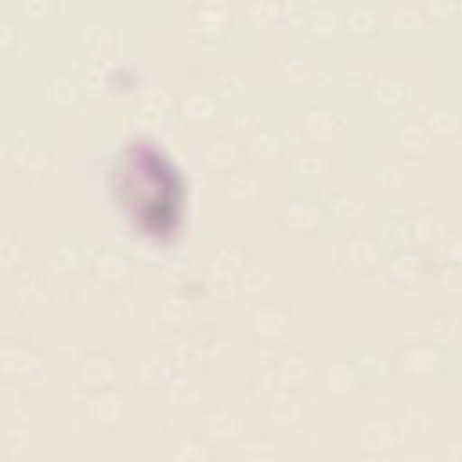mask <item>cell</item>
Masks as SVG:
<instances>
[{
	"label": "cell",
	"instance_id": "1",
	"mask_svg": "<svg viewBox=\"0 0 462 462\" xmlns=\"http://www.w3.org/2000/svg\"><path fill=\"white\" fill-rule=\"evenodd\" d=\"M0 372L5 379L32 388H45L52 383V372L43 359L20 343H4L0 346Z\"/></svg>",
	"mask_w": 462,
	"mask_h": 462
},
{
	"label": "cell",
	"instance_id": "2",
	"mask_svg": "<svg viewBox=\"0 0 462 462\" xmlns=\"http://www.w3.org/2000/svg\"><path fill=\"white\" fill-rule=\"evenodd\" d=\"M393 366L408 383H431L446 372V356L433 343H406L399 346Z\"/></svg>",
	"mask_w": 462,
	"mask_h": 462
},
{
	"label": "cell",
	"instance_id": "3",
	"mask_svg": "<svg viewBox=\"0 0 462 462\" xmlns=\"http://www.w3.org/2000/svg\"><path fill=\"white\" fill-rule=\"evenodd\" d=\"M383 258L381 242L366 233H352L341 244L337 260L339 265L350 274L372 273Z\"/></svg>",
	"mask_w": 462,
	"mask_h": 462
},
{
	"label": "cell",
	"instance_id": "4",
	"mask_svg": "<svg viewBox=\"0 0 462 462\" xmlns=\"http://www.w3.org/2000/svg\"><path fill=\"white\" fill-rule=\"evenodd\" d=\"M327 218V211L321 204L309 197H294L287 200L278 213L282 227L292 235H312Z\"/></svg>",
	"mask_w": 462,
	"mask_h": 462
},
{
	"label": "cell",
	"instance_id": "5",
	"mask_svg": "<svg viewBox=\"0 0 462 462\" xmlns=\"http://www.w3.org/2000/svg\"><path fill=\"white\" fill-rule=\"evenodd\" d=\"M363 451L384 455L395 449L402 439V426L390 417H372L359 430Z\"/></svg>",
	"mask_w": 462,
	"mask_h": 462
},
{
	"label": "cell",
	"instance_id": "6",
	"mask_svg": "<svg viewBox=\"0 0 462 462\" xmlns=\"http://www.w3.org/2000/svg\"><path fill=\"white\" fill-rule=\"evenodd\" d=\"M78 384L88 392L110 390L117 379V366L112 357L103 352L87 354L76 370Z\"/></svg>",
	"mask_w": 462,
	"mask_h": 462
},
{
	"label": "cell",
	"instance_id": "7",
	"mask_svg": "<svg viewBox=\"0 0 462 462\" xmlns=\"http://www.w3.org/2000/svg\"><path fill=\"white\" fill-rule=\"evenodd\" d=\"M316 379L319 381L325 393H328L332 397H337V399L350 397L361 388L359 381H357V375L354 372L352 361H346V359H341V357L325 361L318 368Z\"/></svg>",
	"mask_w": 462,
	"mask_h": 462
},
{
	"label": "cell",
	"instance_id": "8",
	"mask_svg": "<svg viewBox=\"0 0 462 462\" xmlns=\"http://www.w3.org/2000/svg\"><path fill=\"white\" fill-rule=\"evenodd\" d=\"M229 23V11L226 4L217 0L199 2L189 14L191 32L202 40H218Z\"/></svg>",
	"mask_w": 462,
	"mask_h": 462
},
{
	"label": "cell",
	"instance_id": "9",
	"mask_svg": "<svg viewBox=\"0 0 462 462\" xmlns=\"http://www.w3.org/2000/svg\"><path fill=\"white\" fill-rule=\"evenodd\" d=\"M88 419L101 430H119L126 417L125 399L110 390L94 392L87 402Z\"/></svg>",
	"mask_w": 462,
	"mask_h": 462
},
{
	"label": "cell",
	"instance_id": "10",
	"mask_svg": "<svg viewBox=\"0 0 462 462\" xmlns=\"http://www.w3.org/2000/svg\"><path fill=\"white\" fill-rule=\"evenodd\" d=\"M291 327V314L278 305H258L249 318V328L260 341L273 343L282 339Z\"/></svg>",
	"mask_w": 462,
	"mask_h": 462
},
{
	"label": "cell",
	"instance_id": "11",
	"mask_svg": "<svg viewBox=\"0 0 462 462\" xmlns=\"http://www.w3.org/2000/svg\"><path fill=\"white\" fill-rule=\"evenodd\" d=\"M368 209H370L368 195L352 184H348V186L345 184V186L337 188L330 195L328 206H327L328 215L341 224L357 222L359 218H363L368 213Z\"/></svg>",
	"mask_w": 462,
	"mask_h": 462
},
{
	"label": "cell",
	"instance_id": "12",
	"mask_svg": "<svg viewBox=\"0 0 462 462\" xmlns=\"http://www.w3.org/2000/svg\"><path fill=\"white\" fill-rule=\"evenodd\" d=\"M116 43V34L114 31L99 22V20H88L85 22L78 34H76V45L83 56H87L92 63H97L103 60Z\"/></svg>",
	"mask_w": 462,
	"mask_h": 462
},
{
	"label": "cell",
	"instance_id": "13",
	"mask_svg": "<svg viewBox=\"0 0 462 462\" xmlns=\"http://www.w3.org/2000/svg\"><path fill=\"white\" fill-rule=\"evenodd\" d=\"M283 141L274 128L256 126L247 137L244 146V155L249 162L256 166H267L282 157Z\"/></svg>",
	"mask_w": 462,
	"mask_h": 462
},
{
	"label": "cell",
	"instance_id": "14",
	"mask_svg": "<svg viewBox=\"0 0 462 462\" xmlns=\"http://www.w3.org/2000/svg\"><path fill=\"white\" fill-rule=\"evenodd\" d=\"M339 121L336 114L323 105L309 106L300 117V132L312 144H323L336 137Z\"/></svg>",
	"mask_w": 462,
	"mask_h": 462
},
{
	"label": "cell",
	"instance_id": "15",
	"mask_svg": "<svg viewBox=\"0 0 462 462\" xmlns=\"http://www.w3.org/2000/svg\"><path fill=\"white\" fill-rule=\"evenodd\" d=\"M273 370L276 372V375L280 377V381L285 384L289 392L309 388L318 375V368L312 365V361L296 352L283 354L276 361Z\"/></svg>",
	"mask_w": 462,
	"mask_h": 462
},
{
	"label": "cell",
	"instance_id": "16",
	"mask_svg": "<svg viewBox=\"0 0 462 462\" xmlns=\"http://www.w3.org/2000/svg\"><path fill=\"white\" fill-rule=\"evenodd\" d=\"M200 162L211 173L227 175L238 168L240 150L226 137H213L200 146Z\"/></svg>",
	"mask_w": 462,
	"mask_h": 462
},
{
	"label": "cell",
	"instance_id": "17",
	"mask_svg": "<svg viewBox=\"0 0 462 462\" xmlns=\"http://www.w3.org/2000/svg\"><path fill=\"white\" fill-rule=\"evenodd\" d=\"M245 263V254L240 247L224 244L217 247L208 262V274L213 280V287L220 289L231 283V276L238 274Z\"/></svg>",
	"mask_w": 462,
	"mask_h": 462
},
{
	"label": "cell",
	"instance_id": "18",
	"mask_svg": "<svg viewBox=\"0 0 462 462\" xmlns=\"http://www.w3.org/2000/svg\"><path fill=\"white\" fill-rule=\"evenodd\" d=\"M130 274L128 258L116 249H101L92 260V276L108 287H121Z\"/></svg>",
	"mask_w": 462,
	"mask_h": 462
},
{
	"label": "cell",
	"instance_id": "19",
	"mask_svg": "<svg viewBox=\"0 0 462 462\" xmlns=\"http://www.w3.org/2000/svg\"><path fill=\"white\" fill-rule=\"evenodd\" d=\"M262 195V182L251 171L235 170L226 175L222 182V197L235 206L254 204Z\"/></svg>",
	"mask_w": 462,
	"mask_h": 462
},
{
	"label": "cell",
	"instance_id": "20",
	"mask_svg": "<svg viewBox=\"0 0 462 462\" xmlns=\"http://www.w3.org/2000/svg\"><path fill=\"white\" fill-rule=\"evenodd\" d=\"M202 430H204V435L213 442H229L240 437L244 430V422L235 410L227 406H218L206 413Z\"/></svg>",
	"mask_w": 462,
	"mask_h": 462
},
{
	"label": "cell",
	"instance_id": "21",
	"mask_svg": "<svg viewBox=\"0 0 462 462\" xmlns=\"http://www.w3.org/2000/svg\"><path fill=\"white\" fill-rule=\"evenodd\" d=\"M406 170L402 162L392 155H379L372 161L368 171V182L379 191H397L406 184Z\"/></svg>",
	"mask_w": 462,
	"mask_h": 462
},
{
	"label": "cell",
	"instance_id": "22",
	"mask_svg": "<svg viewBox=\"0 0 462 462\" xmlns=\"http://www.w3.org/2000/svg\"><path fill=\"white\" fill-rule=\"evenodd\" d=\"M354 372L357 375L359 386L366 388H381L390 381V361L375 350L363 352L352 359Z\"/></svg>",
	"mask_w": 462,
	"mask_h": 462
},
{
	"label": "cell",
	"instance_id": "23",
	"mask_svg": "<svg viewBox=\"0 0 462 462\" xmlns=\"http://www.w3.org/2000/svg\"><path fill=\"white\" fill-rule=\"evenodd\" d=\"M393 141L399 152L411 159L426 157L433 150V137L419 121H406L399 125L393 134Z\"/></svg>",
	"mask_w": 462,
	"mask_h": 462
},
{
	"label": "cell",
	"instance_id": "24",
	"mask_svg": "<svg viewBox=\"0 0 462 462\" xmlns=\"http://www.w3.org/2000/svg\"><path fill=\"white\" fill-rule=\"evenodd\" d=\"M9 298L13 305L25 314L42 312L49 303L45 287L38 282V278L31 274L16 278V282L9 289Z\"/></svg>",
	"mask_w": 462,
	"mask_h": 462
},
{
	"label": "cell",
	"instance_id": "25",
	"mask_svg": "<svg viewBox=\"0 0 462 462\" xmlns=\"http://www.w3.org/2000/svg\"><path fill=\"white\" fill-rule=\"evenodd\" d=\"M11 161L22 173H42L51 162V152L36 139H22L13 146Z\"/></svg>",
	"mask_w": 462,
	"mask_h": 462
},
{
	"label": "cell",
	"instance_id": "26",
	"mask_svg": "<svg viewBox=\"0 0 462 462\" xmlns=\"http://www.w3.org/2000/svg\"><path fill=\"white\" fill-rule=\"evenodd\" d=\"M411 242L420 245H433L444 238L448 224L444 217L433 209H422L408 220Z\"/></svg>",
	"mask_w": 462,
	"mask_h": 462
},
{
	"label": "cell",
	"instance_id": "27",
	"mask_svg": "<svg viewBox=\"0 0 462 462\" xmlns=\"http://www.w3.org/2000/svg\"><path fill=\"white\" fill-rule=\"evenodd\" d=\"M32 446V437L27 428L13 420L0 426V460L18 462L23 460Z\"/></svg>",
	"mask_w": 462,
	"mask_h": 462
},
{
	"label": "cell",
	"instance_id": "28",
	"mask_svg": "<svg viewBox=\"0 0 462 462\" xmlns=\"http://www.w3.org/2000/svg\"><path fill=\"white\" fill-rule=\"evenodd\" d=\"M370 101L379 108H397L406 97L404 81L393 74L379 72L368 87Z\"/></svg>",
	"mask_w": 462,
	"mask_h": 462
},
{
	"label": "cell",
	"instance_id": "29",
	"mask_svg": "<svg viewBox=\"0 0 462 462\" xmlns=\"http://www.w3.org/2000/svg\"><path fill=\"white\" fill-rule=\"evenodd\" d=\"M179 112L182 119L193 125L211 123L218 114L217 97L206 90H191L179 101Z\"/></svg>",
	"mask_w": 462,
	"mask_h": 462
},
{
	"label": "cell",
	"instance_id": "30",
	"mask_svg": "<svg viewBox=\"0 0 462 462\" xmlns=\"http://www.w3.org/2000/svg\"><path fill=\"white\" fill-rule=\"evenodd\" d=\"M171 365L161 352H146L135 363V379L141 386L157 388L166 386L171 379Z\"/></svg>",
	"mask_w": 462,
	"mask_h": 462
},
{
	"label": "cell",
	"instance_id": "31",
	"mask_svg": "<svg viewBox=\"0 0 462 462\" xmlns=\"http://www.w3.org/2000/svg\"><path fill=\"white\" fill-rule=\"evenodd\" d=\"M79 96L81 90L76 78L65 72L51 76L43 88V101L52 108H69L78 103Z\"/></svg>",
	"mask_w": 462,
	"mask_h": 462
},
{
	"label": "cell",
	"instance_id": "32",
	"mask_svg": "<svg viewBox=\"0 0 462 462\" xmlns=\"http://www.w3.org/2000/svg\"><path fill=\"white\" fill-rule=\"evenodd\" d=\"M240 289L251 298H262L271 292L274 285V274L263 262L249 260L238 273Z\"/></svg>",
	"mask_w": 462,
	"mask_h": 462
},
{
	"label": "cell",
	"instance_id": "33",
	"mask_svg": "<svg viewBox=\"0 0 462 462\" xmlns=\"http://www.w3.org/2000/svg\"><path fill=\"white\" fill-rule=\"evenodd\" d=\"M291 170L298 180L312 184V182H321L328 175L330 162L325 153L318 150H305L292 157Z\"/></svg>",
	"mask_w": 462,
	"mask_h": 462
},
{
	"label": "cell",
	"instance_id": "34",
	"mask_svg": "<svg viewBox=\"0 0 462 462\" xmlns=\"http://www.w3.org/2000/svg\"><path fill=\"white\" fill-rule=\"evenodd\" d=\"M343 20V27L357 38H366L372 36L377 31V13L372 5L363 4V2H356L350 4L345 13L341 14Z\"/></svg>",
	"mask_w": 462,
	"mask_h": 462
},
{
	"label": "cell",
	"instance_id": "35",
	"mask_svg": "<svg viewBox=\"0 0 462 462\" xmlns=\"http://www.w3.org/2000/svg\"><path fill=\"white\" fill-rule=\"evenodd\" d=\"M280 79L292 88L309 87L316 78L314 63L303 54H291L287 56L278 69Z\"/></svg>",
	"mask_w": 462,
	"mask_h": 462
},
{
	"label": "cell",
	"instance_id": "36",
	"mask_svg": "<svg viewBox=\"0 0 462 462\" xmlns=\"http://www.w3.org/2000/svg\"><path fill=\"white\" fill-rule=\"evenodd\" d=\"M422 126L428 130L431 137H451L460 128L458 112L449 105H435L431 106L422 119Z\"/></svg>",
	"mask_w": 462,
	"mask_h": 462
},
{
	"label": "cell",
	"instance_id": "37",
	"mask_svg": "<svg viewBox=\"0 0 462 462\" xmlns=\"http://www.w3.org/2000/svg\"><path fill=\"white\" fill-rule=\"evenodd\" d=\"M164 390H166V397L179 406H195L204 397V384L200 383V379L189 374H182L175 377L171 375Z\"/></svg>",
	"mask_w": 462,
	"mask_h": 462
},
{
	"label": "cell",
	"instance_id": "38",
	"mask_svg": "<svg viewBox=\"0 0 462 462\" xmlns=\"http://www.w3.org/2000/svg\"><path fill=\"white\" fill-rule=\"evenodd\" d=\"M343 27L341 14L330 5H318L307 16V31L316 38H334Z\"/></svg>",
	"mask_w": 462,
	"mask_h": 462
},
{
	"label": "cell",
	"instance_id": "39",
	"mask_svg": "<svg viewBox=\"0 0 462 462\" xmlns=\"http://www.w3.org/2000/svg\"><path fill=\"white\" fill-rule=\"evenodd\" d=\"M265 417L273 428L289 430L301 422L303 408L294 397L287 395V397L265 406Z\"/></svg>",
	"mask_w": 462,
	"mask_h": 462
},
{
	"label": "cell",
	"instance_id": "40",
	"mask_svg": "<svg viewBox=\"0 0 462 462\" xmlns=\"http://www.w3.org/2000/svg\"><path fill=\"white\" fill-rule=\"evenodd\" d=\"M79 253L69 242H56L45 253V265L54 274H70L79 267Z\"/></svg>",
	"mask_w": 462,
	"mask_h": 462
},
{
	"label": "cell",
	"instance_id": "41",
	"mask_svg": "<svg viewBox=\"0 0 462 462\" xmlns=\"http://www.w3.org/2000/svg\"><path fill=\"white\" fill-rule=\"evenodd\" d=\"M249 92L247 79L233 69H222L215 76V94L224 101L240 103Z\"/></svg>",
	"mask_w": 462,
	"mask_h": 462
},
{
	"label": "cell",
	"instance_id": "42",
	"mask_svg": "<svg viewBox=\"0 0 462 462\" xmlns=\"http://www.w3.org/2000/svg\"><path fill=\"white\" fill-rule=\"evenodd\" d=\"M422 18H424V14L415 5L397 4L388 14L390 31L395 34H401V36L415 34L422 27Z\"/></svg>",
	"mask_w": 462,
	"mask_h": 462
},
{
	"label": "cell",
	"instance_id": "43",
	"mask_svg": "<svg viewBox=\"0 0 462 462\" xmlns=\"http://www.w3.org/2000/svg\"><path fill=\"white\" fill-rule=\"evenodd\" d=\"M253 395L258 402H262L263 406H269L287 395L289 390L285 388V384L280 381V377L276 375V372L271 368L267 372H263L262 375H258L253 383Z\"/></svg>",
	"mask_w": 462,
	"mask_h": 462
},
{
	"label": "cell",
	"instance_id": "44",
	"mask_svg": "<svg viewBox=\"0 0 462 462\" xmlns=\"http://www.w3.org/2000/svg\"><path fill=\"white\" fill-rule=\"evenodd\" d=\"M420 258L410 251H399L388 263V274L401 285H411L420 274Z\"/></svg>",
	"mask_w": 462,
	"mask_h": 462
},
{
	"label": "cell",
	"instance_id": "45",
	"mask_svg": "<svg viewBox=\"0 0 462 462\" xmlns=\"http://www.w3.org/2000/svg\"><path fill=\"white\" fill-rule=\"evenodd\" d=\"M458 319L448 312H437L428 323V336L439 348L448 346L458 339Z\"/></svg>",
	"mask_w": 462,
	"mask_h": 462
},
{
	"label": "cell",
	"instance_id": "46",
	"mask_svg": "<svg viewBox=\"0 0 462 462\" xmlns=\"http://www.w3.org/2000/svg\"><path fill=\"white\" fill-rule=\"evenodd\" d=\"M282 16V5L274 0H253L245 9L247 22L256 29H271Z\"/></svg>",
	"mask_w": 462,
	"mask_h": 462
},
{
	"label": "cell",
	"instance_id": "47",
	"mask_svg": "<svg viewBox=\"0 0 462 462\" xmlns=\"http://www.w3.org/2000/svg\"><path fill=\"white\" fill-rule=\"evenodd\" d=\"M379 231H381V242L386 245H392L393 249L404 251V247L411 244L408 222L397 217H386L379 224Z\"/></svg>",
	"mask_w": 462,
	"mask_h": 462
},
{
	"label": "cell",
	"instance_id": "48",
	"mask_svg": "<svg viewBox=\"0 0 462 462\" xmlns=\"http://www.w3.org/2000/svg\"><path fill=\"white\" fill-rule=\"evenodd\" d=\"M137 106H139V112L148 119H159L170 110V97L166 90L153 88L143 99H139Z\"/></svg>",
	"mask_w": 462,
	"mask_h": 462
},
{
	"label": "cell",
	"instance_id": "49",
	"mask_svg": "<svg viewBox=\"0 0 462 462\" xmlns=\"http://www.w3.org/2000/svg\"><path fill=\"white\" fill-rule=\"evenodd\" d=\"M166 460H208L209 453L195 439H180L173 442L171 453L164 457Z\"/></svg>",
	"mask_w": 462,
	"mask_h": 462
},
{
	"label": "cell",
	"instance_id": "50",
	"mask_svg": "<svg viewBox=\"0 0 462 462\" xmlns=\"http://www.w3.org/2000/svg\"><path fill=\"white\" fill-rule=\"evenodd\" d=\"M81 94H88V96H97L101 94L103 88V79H101V70L97 67V63H85L78 74L74 76Z\"/></svg>",
	"mask_w": 462,
	"mask_h": 462
},
{
	"label": "cell",
	"instance_id": "51",
	"mask_svg": "<svg viewBox=\"0 0 462 462\" xmlns=\"http://www.w3.org/2000/svg\"><path fill=\"white\" fill-rule=\"evenodd\" d=\"M16 11L23 20L43 22L51 18L54 11V4L51 0H20L16 4Z\"/></svg>",
	"mask_w": 462,
	"mask_h": 462
},
{
	"label": "cell",
	"instance_id": "52",
	"mask_svg": "<svg viewBox=\"0 0 462 462\" xmlns=\"http://www.w3.org/2000/svg\"><path fill=\"white\" fill-rule=\"evenodd\" d=\"M14 45V29L7 20H0V51L7 52Z\"/></svg>",
	"mask_w": 462,
	"mask_h": 462
},
{
	"label": "cell",
	"instance_id": "53",
	"mask_svg": "<svg viewBox=\"0 0 462 462\" xmlns=\"http://www.w3.org/2000/svg\"><path fill=\"white\" fill-rule=\"evenodd\" d=\"M361 83H363V74H361V70L356 67V72H352L350 70V67L345 70V88L346 90H352V88H359L361 87Z\"/></svg>",
	"mask_w": 462,
	"mask_h": 462
}]
</instances>
